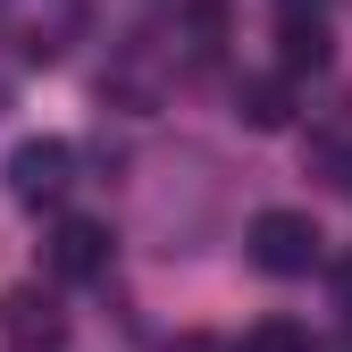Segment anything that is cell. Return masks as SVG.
<instances>
[{"label": "cell", "instance_id": "1", "mask_svg": "<svg viewBox=\"0 0 352 352\" xmlns=\"http://www.w3.org/2000/svg\"><path fill=\"white\" fill-rule=\"evenodd\" d=\"M319 260V227L302 210H260L252 218V269H269V277H302Z\"/></svg>", "mask_w": 352, "mask_h": 352}, {"label": "cell", "instance_id": "2", "mask_svg": "<svg viewBox=\"0 0 352 352\" xmlns=\"http://www.w3.org/2000/svg\"><path fill=\"white\" fill-rule=\"evenodd\" d=\"M51 269H59V277H101V269H109V227L67 218V227L51 235Z\"/></svg>", "mask_w": 352, "mask_h": 352}, {"label": "cell", "instance_id": "3", "mask_svg": "<svg viewBox=\"0 0 352 352\" xmlns=\"http://www.w3.org/2000/svg\"><path fill=\"white\" fill-rule=\"evenodd\" d=\"M59 185H67V143H25L9 160V193L17 201H51Z\"/></svg>", "mask_w": 352, "mask_h": 352}, {"label": "cell", "instance_id": "4", "mask_svg": "<svg viewBox=\"0 0 352 352\" xmlns=\"http://www.w3.org/2000/svg\"><path fill=\"white\" fill-rule=\"evenodd\" d=\"M277 67L285 76H302V67H327V25L319 17H302V9H285V25H277Z\"/></svg>", "mask_w": 352, "mask_h": 352}, {"label": "cell", "instance_id": "5", "mask_svg": "<svg viewBox=\"0 0 352 352\" xmlns=\"http://www.w3.org/2000/svg\"><path fill=\"white\" fill-rule=\"evenodd\" d=\"M0 311H9V319H0V336H9L17 352H34V344H59V311H51L42 294H9Z\"/></svg>", "mask_w": 352, "mask_h": 352}, {"label": "cell", "instance_id": "6", "mask_svg": "<svg viewBox=\"0 0 352 352\" xmlns=\"http://www.w3.org/2000/svg\"><path fill=\"white\" fill-rule=\"evenodd\" d=\"M243 352H311V336H302L294 319H260V327L243 336Z\"/></svg>", "mask_w": 352, "mask_h": 352}, {"label": "cell", "instance_id": "7", "mask_svg": "<svg viewBox=\"0 0 352 352\" xmlns=\"http://www.w3.org/2000/svg\"><path fill=\"white\" fill-rule=\"evenodd\" d=\"M243 118L252 126H285V93L277 84H243Z\"/></svg>", "mask_w": 352, "mask_h": 352}, {"label": "cell", "instance_id": "8", "mask_svg": "<svg viewBox=\"0 0 352 352\" xmlns=\"http://www.w3.org/2000/svg\"><path fill=\"white\" fill-rule=\"evenodd\" d=\"M327 277H336V311H344V319H352V252H344V260H336V269H327Z\"/></svg>", "mask_w": 352, "mask_h": 352}, {"label": "cell", "instance_id": "9", "mask_svg": "<svg viewBox=\"0 0 352 352\" xmlns=\"http://www.w3.org/2000/svg\"><path fill=\"white\" fill-rule=\"evenodd\" d=\"M294 9H302V0H294Z\"/></svg>", "mask_w": 352, "mask_h": 352}]
</instances>
